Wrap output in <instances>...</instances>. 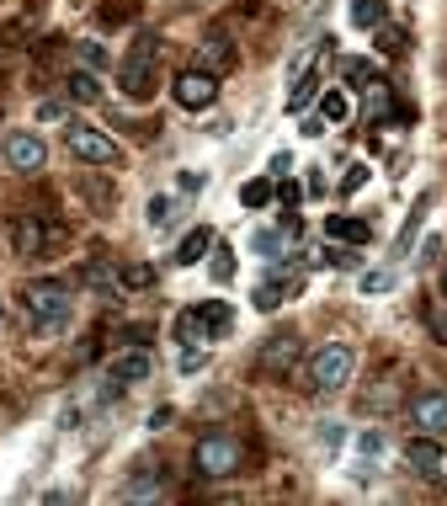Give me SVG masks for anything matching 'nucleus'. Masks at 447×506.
<instances>
[{
	"label": "nucleus",
	"instance_id": "obj_29",
	"mask_svg": "<svg viewBox=\"0 0 447 506\" xmlns=\"http://www.w3.org/2000/svg\"><path fill=\"white\" fill-rule=\"evenodd\" d=\"M421 208H426V197L415 203V214L405 219V229H400V246H394V256H411V240H415V229H421Z\"/></svg>",
	"mask_w": 447,
	"mask_h": 506
},
{
	"label": "nucleus",
	"instance_id": "obj_14",
	"mask_svg": "<svg viewBox=\"0 0 447 506\" xmlns=\"http://www.w3.org/2000/svg\"><path fill=\"white\" fill-rule=\"evenodd\" d=\"M107 374H112L118 384H144L150 374H155V357H150V352H139V347H133V352H118Z\"/></svg>",
	"mask_w": 447,
	"mask_h": 506
},
{
	"label": "nucleus",
	"instance_id": "obj_32",
	"mask_svg": "<svg viewBox=\"0 0 447 506\" xmlns=\"http://www.w3.org/2000/svg\"><path fill=\"white\" fill-rule=\"evenodd\" d=\"M379 48H383V54H405V32L383 22V27H379Z\"/></svg>",
	"mask_w": 447,
	"mask_h": 506
},
{
	"label": "nucleus",
	"instance_id": "obj_7",
	"mask_svg": "<svg viewBox=\"0 0 447 506\" xmlns=\"http://www.w3.org/2000/svg\"><path fill=\"white\" fill-rule=\"evenodd\" d=\"M171 96H176L187 112H208V107L219 101V75H208V69H182L176 86H171Z\"/></svg>",
	"mask_w": 447,
	"mask_h": 506
},
{
	"label": "nucleus",
	"instance_id": "obj_16",
	"mask_svg": "<svg viewBox=\"0 0 447 506\" xmlns=\"http://www.w3.org/2000/svg\"><path fill=\"white\" fill-rule=\"evenodd\" d=\"M208 251H213V229H208V224H197L187 240L176 246V267H197V261H203Z\"/></svg>",
	"mask_w": 447,
	"mask_h": 506
},
{
	"label": "nucleus",
	"instance_id": "obj_43",
	"mask_svg": "<svg viewBox=\"0 0 447 506\" xmlns=\"http://www.w3.org/2000/svg\"><path fill=\"white\" fill-rule=\"evenodd\" d=\"M272 171H277V176H287V171H293V155H287V150H283V155H272Z\"/></svg>",
	"mask_w": 447,
	"mask_h": 506
},
{
	"label": "nucleus",
	"instance_id": "obj_40",
	"mask_svg": "<svg viewBox=\"0 0 447 506\" xmlns=\"http://www.w3.org/2000/svg\"><path fill=\"white\" fill-rule=\"evenodd\" d=\"M341 437H347V432H341V421H319V443H325V448H336Z\"/></svg>",
	"mask_w": 447,
	"mask_h": 506
},
{
	"label": "nucleus",
	"instance_id": "obj_35",
	"mask_svg": "<svg viewBox=\"0 0 447 506\" xmlns=\"http://www.w3.org/2000/svg\"><path fill=\"white\" fill-rule=\"evenodd\" d=\"M277 203H283L287 214H293V208L304 203V192H298V182H283V187H277Z\"/></svg>",
	"mask_w": 447,
	"mask_h": 506
},
{
	"label": "nucleus",
	"instance_id": "obj_31",
	"mask_svg": "<svg viewBox=\"0 0 447 506\" xmlns=\"http://www.w3.org/2000/svg\"><path fill=\"white\" fill-rule=\"evenodd\" d=\"M160 485H165V480H160V469H155V475H144V480H133V485H128V501H144V496H160Z\"/></svg>",
	"mask_w": 447,
	"mask_h": 506
},
{
	"label": "nucleus",
	"instance_id": "obj_18",
	"mask_svg": "<svg viewBox=\"0 0 447 506\" xmlns=\"http://www.w3.org/2000/svg\"><path fill=\"white\" fill-rule=\"evenodd\" d=\"M351 22L362 32H379L389 22V0H351Z\"/></svg>",
	"mask_w": 447,
	"mask_h": 506
},
{
	"label": "nucleus",
	"instance_id": "obj_36",
	"mask_svg": "<svg viewBox=\"0 0 447 506\" xmlns=\"http://www.w3.org/2000/svg\"><path fill=\"white\" fill-rule=\"evenodd\" d=\"M133 16V0H118V5H101V22H128Z\"/></svg>",
	"mask_w": 447,
	"mask_h": 506
},
{
	"label": "nucleus",
	"instance_id": "obj_4",
	"mask_svg": "<svg viewBox=\"0 0 447 506\" xmlns=\"http://www.w3.org/2000/svg\"><path fill=\"white\" fill-rule=\"evenodd\" d=\"M22 304H27V320L37 331H64L69 315H75V299H69L64 283H27Z\"/></svg>",
	"mask_w": 447,
	"mask_h": 506
},
{
	"label": "nucleus",
	"instance_id": "obj_5",
	"mask_svg": "<svg viewBox=\"0 0 447 506\" xmlns=\"http://www.w3.org/2000/svg\"><path fill=\"white\" fill-rule=\"evenodd\" d=\"M351 368H357V352L347 342H325V347L309 357V389L330 395V389H347L351 384Z\"/></svg>",
	"mask_w": 447,
	"mask_h": 506
},
{
	"label": "nucleus",
	"instance_id": "obj_15",
	"mask_svg": "<svg viewBox=\"0 0 447 506\" xmlns=\"http://www.w3.org/2000/svg\"><path fill=\"white\" fill-rule=\"evenodd\" d=\"M325 235L341 240V246H368V240H373V224L351 219V214H330V219H325Z\"/></svg>",
	"mask_w": 447,
	"mask_h": 506
},
{
	"label": "nucleus",
	"instance_id": "obj_42",
	"mask_svg": "<svg viewBox=\"0 0 447 506\" xmlns=\"http://www.w3.org/2000/svg\"><path fill=\"white\" fill-rule=\"evenodd\" d=\"M203 187V171H182V192H197Z\"/></svg>",
	"mask_w": 447,
	"mask_h": 506
},
{
	"label": "nucleus",
	"instance_id": "obj_34",
	"mask_svg": "<svg viewBox=\"0 0 447 506\" xmlns=\"http://www.w3.org/2000/svg\"><path fill=\"white\" fill-rule=\"evenodd\" d=\"M208 272H213V283H229V278H234V256H229V251H219V256H213V267H208Z\"/></svg>",
	"mask_w": 447,
	"mask_h": 506
},
{
	"label": "nucleus",
	"instance_id": "obj_22",
	"mask_svg": "<svg viewBox=\"0 0 447 506\" xmlns=\"http://www.w3.org/2000/svg\"><path fill=\"white\" fill-rule=\"evenodd\" d=\"M64 91H69V101H86V107H91V101H101V86H96L91 69H75V75L64 80Z\"/></svg>",
	"mask_w": 447,
	"mask_h": 506
},
{
	"label": "nucleus",
	"instance_id": "obj_1",
	"mask_svg": "<svg viewBox=\"0 0 447 506\" xmlns=\"http://www.w3.org/2000/svg\"><path fill=\"white\" fill-rule=\"evenodd\" d=\"M192 469L203 480L240 475V469H245V443L229 437V432H208V437H197V448H192Z\"/></svg>",
	"mask_w": 447,
	"mask_h": 506
},
{
	"label": "nucleus",
	"instance_id": "obj_26",
	"mask_svg": "<svg viewBox=\"0 0 447 506\" xmlns=\"http://www.w3.org/2000/svg\"><path fill=\"white\" fill-rule=\"evenodd\" d=\"M319 96V80L315 75H304V80H293V91H287V112H304L309 101Z\"/></svg>",
	"mask_w": 447,
	"mask_h": 506
},
{
	"label": "nucleus",
	"instance_id": "obj_23",
	"mask_svg": "<svg viewBox=\"0 0 447 506\" xmlns=\"http://www.w3.org/2000/svg\"><path fill=\"white\" fill-rule=\"evenodd\" d=\"M341 80H351V86H362V91H368V86L383 80V75H379V64H373V59H341Z\"/></svg>",
	"mask_w": 447,
	"mask_h": 506
},
{
	"label": "nucleus",
	"instance_id": "obj_8",
	"mask_svg": "<svg viewBox=\"0 0 447 506\" xmlns=\"http://www.w3.org/2000/svg\"><path fill=\"white\" fill-rule=\"evenodd\" d=\"M411 421L426 437H442L447 432V389H421L411 400Z\"/></svg>",
	"mask_w": 447,
	"mask_h": 506
},
{
	"label": "nucleus",
	"instance_id": "obj_38",
	"mask_svg": "<svg viewBox=\"0 0 447 506\" xmlns=\"http://www.w3.org/2000/svg\"><path fill=\"white\" fill-rule=\"evenodd\" d=\"M368 182V165H347V176H341V192H357Z\"/></svg>",
	"mask_w": 447,
	"mask_h": 506
},
{
	"label": "nucleus",
	"instance_id": "obj_3",
	"mask_svg": "<svg viewBox=\"0 0 447 506\" xmlns=\"http://www.w3.org/2000/svg\"><path fill=\"white\" fill-rule=\"evenodd\" d=\"M229 325H234L229 304L208 299V304H192V310H182V315H176V342H182V347H203V342L229 336Z\"/></svg>",
	"mask_w": 447,
	"mask_h": 506
},
{
	"label": "nucleus",
	"instance_id": "obj_20",
	"mask_svg": "<svg viewBox=\"0 0 447 506\" xmlns=\"http://www.w3.org/2000/svg\"><path fill=\"white\" fill-rule=\"evenodd\" d=\"M293 288H298V283H287V278H266V283L255 288V310H261V315H272V310L283 304Z\"/></svg>",
	"mask_w": 447,
	"mask_h": 506
},
{
	"label": "nucleus",
	"instance_id": "obj_19",
	"mask_svg": "<svg viewBox=\"0 0 447 506\" xmlns=\"http://www.w3.org/2000/svg\"><path fill=\"white\" fill-rule=\"evenodd\" d=\"M11 235H16V256H37V251H43V240H48V235H43V224L32 219V214H22Z\"/></svg>",
	"mask_w": 447,
	"mask_h": 506
},
{
	"label": "nucleus",
	"instance_id": "obj_21",
	"mask_svg": "<svg viewBox=\"0 0 447 506\" xmlns=\"http://www.w3.org/2000/svg\"><path fill=\"white\" fill-rule=\"evenodd\" d=\"M319 118H325V123H347V118H351V96L336 91V86H330V91H319Z\"/></svg>",
	"mask_w": 447,
	"mask_h": 506
},
{
	"label": "nucleus",
	"instance_id": "obj_6",
	"mask_svg": "<svg viewBox=\"0 0 447 506\" xmlns=\"http://www.w3.org/2000/svg\"><path fill=\"white\" fill-rule=\"evenodd\" d=\"M64 144H69V155L86 160V165H118V160H123V150H118L101 128H86V123L64 128Z\"/></svg>",
	"mask_w": 447,
	"mask_h": 506
},
{
	"label": "nucleus",
	"instance_id": "obj_39",
	"mask_svg": "<svg viewBox=\"0 0 447 506\" xmlns=\"http://www.w3.org/2000/svg\"><path fill=\"white\" fill-rule=\"evenodd\" d=\"M203 363H208V352H203V347H187V352H182V374H197Z\"/></svg>",
	"mask_w": 447,
	"mask_h": 506
},
{
	"label": "nucleus",
	"instance_id": "obj_12",
	"mask_svg": "<svg viewBox=\"0 0 447 506\" xmlns=\"http://www.w3.org/2000/svg\"><path fill=\"white\" fill-rule=\"evenodd\" d=\"M405 464H411L421 480H442L447 453H442V443H437V437H426V432H421V437H411V443H405Z\"/></svg>",
	"mask_w": 447,
	"mask_h": 506
},
{
	"label": "nucleus",
	"instance_id": "obj_44",
	"mask_svg": "<svg viewBox=\"0 0 447 506\" xmlns=\"http://www.w3.org/2000/svg\"><path fill=\"white\" fill-rule=\"evenodd\" d=\"M431 331H437V342L447 347V315H431Z\"/></svg>",
	"mask_w": 447,
	"mask_h": 506
},
{
	"label": "nucleus",
	"instance_id": "obj_33",
	"mask_svg": "<svg viewBox=\"0 0 447 506\" xmlns=\"http://www.w3.org/2000/svg\"><path fill=\"white\" fill-rule=\"evenodd\" d=\"M75 48H80L86 69H101V64H107V48H101V43H91V37H86V43H75Z\"/></svg>",
	"mask_w": 447,
	"mask_h": 506
},
{
	"label": "nucleus",
	"instance_id": "obj_17",
	"mask_svg": "<svg viewBox=\"0 0 447 506\" xmlns=\"http://www.w3.org/2000/svg\"><path fill=\"white\" fill-rule=\"evenodd\" d=\"M379 459H383V432H373V427H368V432L357 437V480L373 475V464H379Z\"/></svg>",
	"mask_w": 447,
	"mask_h": 506
},
{
	"label": "nucleus",
	"instance_id": "obj_41",
	"mask_svg": "<svg viewBox=\"0 0 447 506\" xmlns=\"http://www.w3.org/2000/svg\"><path fill=\"white\" fill-rule=\"evenodd\" d=\"M37 118H43V123H64V107H59V101H43V107H37Z\"/></svg>",
	"mask_w": 447,
	"mask_h": 506
},
{
	"label": "nucleus",
	"instance_id": "obj_30",
	"mask_svg": "<svg viewBox=\"0 0 447 506\" xmlns=\"http://www.w3.org/2000/svg\"><path fill=\"white\" fill-rule=\"evenodd\" d=\"M319 261H330V267H357V251H351V246H341V240H330V246L319 251Z\"/></svg>",
	"mask_w": 447,
	"mask_h": 506
},
{
	"label": "nucleus",
	"instance_id": "obj_27",
	"mask_svg": "<svg viewBox=\"0 0 447 506\" xmlns=\"http://www.w3.org/2000/svg\"><path fill=\"white\" fill-rule=\"evenodd\" d=\"M86 283H91V288H101V293H112V288L123 283V278H118V272H112L107 261H91V267H86Z\"/></svg>",
	"mask_w": 447,
	"mask_h": 506
},
{
	"label": "nucleus",
	"instance_id": "obj_45",
	"mask_svg": "<svg viewBox=\"0 0 447 506\" xmlns=\"http://www.w3.org/2000/svg\"><path fill=\"white\" fill-rule=\"evenodd\" d=\"M442 293H447V272H442Z\"/></svg>",
	"mask_w": 447,
	"mask_h": 506
},
{
	"label": "nucleus",
	"instance_id": "obj_10",
	"mask_svg": "<svg viewBox=\"0 0 447 506\" xmlns=\"http://www.w3.org/2000/svg\"><path fill=\"white\" fill-rule=\"evenodd\" d=\"M293 363H298V336H293V331L266 336V347H261V357H255V368H261V374H272V379L293 374Z\"/></svg>",
	"mask_w": 447,
	"mask_h": 506
},
{
	"label": "nucleus",
	"instance_id": "obj_9",
	"mask_svg": "<svg viewBox=\"0 0 447 506\" xmlns=\"http://www.w3.org/2000/svg\"><path fill=\"white\" fill-rule=\"evenodd\" d=\"M0 155H5V165L11 171H43V160H48V150H43V139L37 133H5V144H0Z\"/></svg>",
	"mask_w": 447,
	"mask_h": 506
},
{
	"label": "nucleus",
	"instance_id": "obj_25",
	"mask_svg": "<svg viewBox=\"0 0 447 506\" xmlns=\"http://www.w3.org/2000/svg\"><path fill=\"white\" fill-rule=\"evenodd\" d=\"M272 197H277V187H272L266 176H255V182H245V187H240V203H245V208H266Z\"/></svg>",
	"mask_w": 447,
	"mask_h": 506
},
{
	"label": "nucleus",
	"instance_id": "obj_37",
	"mask_svg": "<svg viewBox=\"0 0 447 506\" xmlns=\"http://www.w3.org/2000/svg\"><path fill=\"white\" fill-rule=\"evenodd\" d=\"M123 283H128V288H150V283H155V272H150V267H128Z\"/></svg>",
	"mask_w": 447,
	"mask_h": 506
},
{
	"label": "nucleus",
	"instance_id": "obj_2",
	"mask_svg": "<svg viewBox=\"0 0 447 506\" xmlns=\"http://www.w3.org/2000/svg\"><path fill=\"white\" fill-rule=\"evenodd\" d=\"M155 64H160V37L155 32H139L133 37V48H128L123 69H118V80H123V91L133 101H150L155 96Z\"/></svg>",
	"mask_w": 447,
	"mask_h": 506
},
{
	"label": "nucleus",
	"instance_id": "obj_24",
	"mask_svg": "<svg viewBox=\"0 0 447 506\" xmlns=\"http://www.w3.org/2000/svg\"><path fill=\"white\" fill-rule=\"evenodd\" d=\"M150 229H176V214H182V203L176 197H150Z\"/></svg>",
	"mask_w": 447,
	"mask_h": 506
},
{
	"label": "nucleus",
	"instance_id": "obj_11",
	"mask_svg": "<svg viewBox=\"0 0 447 506\" xmlns=\"http://www.w3.org/2000/svg\"><path fill=\"white\" fill-rule=\"evenodd\" d=\"M240 64V48H234V37L229 32H208L203 43H197V69H208V75H224V69H234Z\"/></svg>",
	"mask_w": 447,
	"mask_h": 506
},
{
	"label": "nucleus",
	"instance_id": "obj_13",
	"mask_svg": "<svg viewBox=\"0 0 447 506\" xmlns=\"http://www.w3.org/2000/svg\"><path fill=\"white\" fill-rule=\"evenodd\" d=\"M293 235H298V214H287L283 229H255V235H251V251L266 256V261H277V256L293 246Z\"/></svg>",
	"mask_w": 447,
	"mask_h": 506
},
{
	"label": "nucleus",
	"instance_id": "obj_28",
	"mask_svg": "<svg viewBox=\"0 0 447 506\" xmlns=\"http://www.w3.org/2000/svg\"><path fill=\"white\" fill-rule=\"evenodd\" d=\"M394 283H400V278H394V267H379V272H362V293H389Z\"/></svg>",
	"mask_w": 447,
	"mask_h": 506
}]
</instances>
